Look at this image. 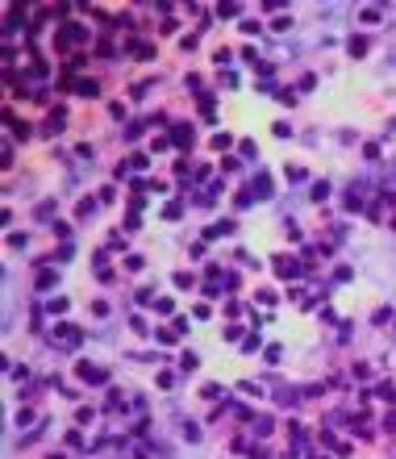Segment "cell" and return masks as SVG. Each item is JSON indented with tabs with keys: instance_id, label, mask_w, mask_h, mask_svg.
Wrapping results in <instances>:
<instances>
[{
	"instance_id": "cell-15",
	"label": "cell",
	"mask_w": 396,
	"mask_h": 459,
	"mask_svg": "<svg viewBox=\"0 0 396 459\" xmlns=\"http://www.w3.org/2000/svg\"><path fill=\"white\" fill-rule=\"evenodd\" d=\"M171 146V138H163V134H154V138H150V150H154V155H159V150H167Z\"/></svg>"
},
{
	"instance_id": "cell-18",
	"label": "cell",
	"mask_w": 396,
	"mask_h": 459,
	"mask_svg": "<svg viewBox=\"0 0 396 459\" xmlns=\"http://www.w3.org/2000/svg\"><path fill=\"white\" fill-rule=\"evenodd\" d=\"M271 426H275V422L263 413V418H254V430H259V434H271Z\"/></svg>"
},
{
	"instance_id": "cell-14",
	"label": "cell",
	"mask_w": 396,
	"mask_h": 459,
	"mask_svg": "<svg viewBox=\"0 0 396 459\" xmlns=\"http://www.w3.org/2000/svg\"><path fill=\"white\" fill-rule=\"evenodd\" d=\"M309 196H313V200H325V196H330V184H325V180H317V184H313V192H309Z\"/></svg>"
},
{
	"instance_id": "cell-10",
	"label": "cell",
	"mask_w": 396,
	"mask_h": 459,
	"mask_svg": "<svg viewBox=\"0 0 396 459\" xmlns=\"http://www.w3.org/2000/svg\"><path fill=\"white\" fill-rule=\"evenodd\" d=\"M125 50H129V55H138V59H150V55H154L150 42H125Z\"/></svg>"
},
{
	"instance_id": "cell-21",
	"label": "cell",
	"mask_w": 396,
	"mask_h": 459,
	"mask_svg": "<svg viewBox=\"0 0 396 459\" xmlns=\"http://www.w3.org/2000/svg\"><path fill=\"white\" fill-rule=\"evenodd\" d=\"M217 17H221V21H226V17H238V5H221V9H217Z\"/></svg>"
},
{
	"instance_id": "cell-5",
	"label": "cell",
	"mask_w": 396,
	"mask_h": 459,
	"mask_svg": "<svg viewBox=\"0 0 396 459\" xmlns=\"http://www.w3.org/2000/svg\"><path fill=\"white\" fill-rule=\"evenodd\" d=\"M63 126H67V113L63 109H50L46 113V134H63Z\"/></svg>"
},
{
	"instance_id": "cell-1",
	"label": "cell",
	"mask_w": 396,
	"mask_h": 459,
	"mask_svg": "<svg viewBox=\"0 0 396 459\" xmlns=\"http://www.w3.org/2000/svg\"><path fill=\"white\" fill-rule=\"evenodd\" d=\"M83 38H88V29H83L79 21H67V25H59V33H55V46H59V50H71V46H79Z\"/></svg>"
},
{
	"instance_id": "cell-17",
	"label": "cell",
	"mask_w": 396,
	"mask_h": 459,
	"mask_svg": "<svg viewBox=\"0 0 396 459\" xmlns=\"http://www.w3.org/2000/svg\"><path fill=\"white\" fill-rule=\"evenodd\" d=\"M196 280H192V271H175V288H192Z\"/></svg>"
},
{
	"instance_id": "cell-13",
	"label": "cell",
	"mask_w": 396,
	"mask_h": 459,
	"mask_svg": "<svg viewBox=\"0 0 396 459\" xmlns=\"http://www.w3.org/2000/svg\"><path fill=\"white\" fill-rule=\"evenodd\" d=\"M375 393H380V397H384L388 405H396V384H392V380H384L380 388H375Z\"/></svg>"
},
{
	"instance_id": "cell-12",
	"label": "cell",
	"mask_w": 396,
	"mask_h": 459,
	"mask_svg": "<svg viewBox=\"0 0 396 459\" xmlns=\"http://www.w3.org/2000/svg\"><path fill=\"white\" fill-rule=\"evenodd\" d=\"M180 367H184V371H196V367H200V355H196V351H184V355H180Z\"/></svg>"
},
{
	"instance_id": "cell-6",
	"label": "cell",
	"mask_w": 396,
	"mask_h": 459,
	"mask_svg": "<svg viewBox=\"0 0 396 459\" xmlns=\"http://www.w3.org/2000/svg\"><path fill=\"white\" fill-rule=\"evenodd\" d=\"M250 192L259 196V200H267V196H271V176H254V184H250Z\"/></svg>"
},
{
	"instance_id": "cell-20",
	"label": "cell",
	"mask_w": 396,
	"mask_h": 459,
	"mask_svg": "<svg viewBox=\"0 0 396 459\" xmlns=\"http://www.w3.org/2000/svg\"><path fill=\"white\" fill-rule=\"evenodd\" d=\"M154 309H159V313H171L175 305H171V297H159V301H154Z\"/></svg>"
},
{
	"instance_id": "cell-3",
	"label": "cell",
	"mask_w": 396,
	"mask_h": 459,
	"mask_svg": "<svg viewBox=\"0 0 396 459\" xmlns=\"http://www.w3.org/2000/svg\"><path fill=\"white\" fill-rule=\"evenodd\" d=\"M171 142H175L180 150H188V146L196 142V130L192 126H171Z\"/></svg>"
},
{
	"instance_id": "cell-19",
	"label": "cell",
	"mask_w": 396,
	"mask_h": 459,
	"mask_svg": "<svg viewBox=\"0 0 396 459\" xmlns=\"http://www.w3.org/2000/svg\"><path fill=\"white\" fill-rule=\"evenodd\" d=\"M9 126H13V134H17V138H29V126H21L17 117H9Z\"/></svg>"
},
{
	"instance_id": "cell-4",
	"label": "cell",
	"mask_w": 396,
	"mask_h": 459,
	"mask_svg": "<svg viewBox=\"0 0 396 459\" xmlns=\"http://www.w3.org/2000/svg\"><path fill=\"white\" fill-rule=\"evenodd\" d=\"M75 371H79V380H88V384H105L109 380V371L105 367H92V363H79Z\"/></svg>"
},
{
	"instance_id": "cell-9",
	"label": "cell",
	"mask_w": 396,
	"mask_h": 459,
	"mask_svg": "<svg viewBox=\"0 0 396 459\" xmlns=\"http://www.w3.org/2000/svg\"><path fill=\"white\" fill-rule=\"evenodd\" d=\"M346 50H350L355 59H363V55H367V38H359V33H355V38H346Z\"/></svg>"
},
{
	"instance_id": "cell-7",
	"label": "cell",
	"mask_w": 396,
	"mask_h": 459,
	"mask_svg": "<svg viewBox=\"0 0 396 459\" xmlns=\"http://www.w3.org/2000/svg\"><path fill=\"white\" fill-rule=\"evenodd\" d=\"M55 338H63L67 347H75L79 338H83V330H75V326H59V330H55Z\"/></svg>"
},
{
	"instance_id": "cell-16",
	"label": "cell",
	"mask_w": 396,
	"mask_h": 459,
	"mask_svg": "<svg viewBox=\"0 0 396 459\" xmlns=\"http://www.w3.org/2000/svg\"><path fill=\"white\" fill-rule=\"evenodd\" d=\"M230 142H234L230 134H213V150H230Z\"/></svg>"
},
{
	"instance_id": "cell-11",
	"label": "cell",
	"mask_w": 396,
	"mask_h": 459,
	"mask_svg": "<svg viewBox=\"0 0 396 459\" xmlns=\"http://www.w3.org/2000/svg\"><path fill=\"white\" fill-rule=\"evenodd\" d=\"M221 234H234V222L226 217V222H217V226H209L204 230V238H221Z\"/></svg>"
},
{
	"instance_id": "cell-22",
	"label": "cell",
	"mask_w": 396,
	"mask_h": 459,
	"mask_svg": "<svg viewBox=\"0 0 396 459\" xmlns=\"http://www.w3.org/2000/svg\"><path fill=\"white\" fill-rule=\"evenodd\" d=\"M384 430H388V434H396V413H388V418H384Z\"/></svg>"
},
{
	"instance_id": "cell-8",
	"label": "cell",
	"mask_w": 396,
	"mask_h": 459,
	"mask_svg": "<svg viewBox=\"0 0 396 459\" xmlns=\"http://www.w3.org/2000/svg\"><path fill=\"white\" fill-rule=\"evenodd\" d=\"M33 284H38V293H46V288L59 284V271H38V280H33Z\"/></svg>"
},
{
	"instance_id": "cell-2",
	"label": "cell",
	"mask_w": 396,
	"mask_h": 459,
	"mask_svg": "<svg viewBox=\"0 0 396 459\" xmlns=\"http://www.w3.org/2000/svg\"><path fill=\"white\" fill-rule=\"evenodd\" d=\"M275 276H280V280L300 276V263H296V259H288V255H275Z\"/></svg>"
}]
</instances>
